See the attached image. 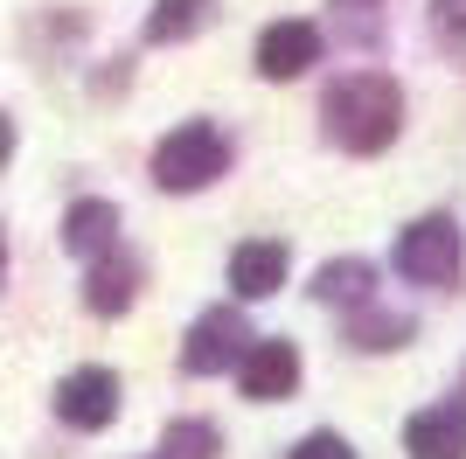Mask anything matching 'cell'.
Segmentation results:
<instances>
[{
	"label": "cell",
	"mask_w": 466,
	"mask_h": 459,
	"mask_svg": "<svg viewBox=\"0 0 466 459\" xmlns=\"http://www.w3.org/2000/svg\"><path fill=\"white\" fill-rule=\"evenodd\" d=\"M431 7H439V21H446L452 36H466V0H431Z\"/></svg>",
	"instance_id": "obj_17"
},
{
	"label": "cell",
	"mask_w": 466,
	"mask_h": 459,
	"mask_svg": "<svg viewBox=\"0 0 466 459\" xmlns=\"http://www.w3.org/2000/svg\"><path fill=\"white\" fill-rule=\"evenodd\" d=\"M313 292H320L328 306H341V300L362 306V300H370V265H362V258H334V265L313 279Z\"/></svg>",
	"instance_id": "obj_13"
},
{
	"label": "cell",
	"mask_w": 466,
	"mask_h": 459,
	"mask_svg": "<svg viewBox=\"0 0 466 459\" xmlns=\"http://www.w3.org/2000/svg\"><path fill=\"white\" fill-rule=\"evenodd\" d=\"M0 265H7V244H0Z\"/></svg>",
	"instance_id": "obj_19"
},
{
	"label": "cell",
	"mask_w": 466,
	"mask_h": 459,
	"mask_svg": "<svg viewBox=\"0 0 466 459\" xmlns=\"http://www.w3.org/2000/svg\"><path fill=\"white\" fill-rule=\"evenodd\" d=\"M112 237H118V209L112 202H70V216H63V244L77 250V258H105L112 250Z\"/></svg>",
	"instance_id": "obj_10"
},
{
	"label": "cell",
	"mask_w": 466,
	"mask_h": 459,
	"mask_svg": "<svg viewBox=\"0 0 466 459\" xmlns=\"http://www.w3.org/2000/svg\"><path fill=\"white\" fill-rule=\"evenodd\" d=\"M244 348H251L244 313H237V306H216V313H202V321L188 327L181 369H188V376H216V369H237V362H244Z\"/></svg>",
	"instance_id": "obj_4"
},
{
	"label": "cell",
	"mask_w": 466,
	"mask_h": 459,
	"mask_svg": "<svg viewBox=\"0 0 466 459\" xmlns=\"http://www.w3.org/2000/svg\"><path fill=\"white\" fill-rule=\"evenodd\" d=\"M223 168H230V139L216 133L209 118H188V126H175V133L154 147V181H160L167 195L209 189Z\"/></svg>",
	"instance_id": "obj_2"
},
{
	"label": "cell",
	"mask_w": 466,
	"mask_h": 459,
	"mask_svg": "<svg viewBox=\"0 0 466 459\" xmlns=\"http://www.w3.org/2000/svg\"><path fill=\"white\" fill-rule=\"evenodd\" d=\"M320 118H328V139H334V147L383 153L390 139L404 133V91H397L390 76H376V70H355V76H341V84L328 91Z\"/></svg>",
	"instance_id": "obj_1"
},
{
	"label": "cell",
	"mask_w": 466,
	"mask_h": 459,
	"mask_svg": "<svg viewBox=\"0 0 466 459\" xmlns=\"http://www.w3.org/2000/svg\"><path fill=\"white\" fill-rule=\"evenodd\" d=\"M466 258V237L452 216H418V223L397 230V271L418 279V286H446Z\"/></svg>",
	"instance_id": "obj_3"
},
{
	"label": "cell",
	"mask_w": 466,
	"mask_h": 459,
	"mask_svg": "<svg viewBox=\"0 0 466 459\" xmlns=\"http://www.w3.org/2000/svg\"><path fill=\"white\" fill-rule=\"evenodd\" d=\"M167 459H216V424H202V418L167 424Z\"/></svg>",
	"instance_id": "obj_14"
},
{
	"label": "cell",
	"mask_w": 466,
	"mask_h": 459,
	"mask_svg": "<svg viewBox=\"0 0 466 459\" xmlns=\"http://www.w3.org/2000/svg\"><path fill=\"white\" fill-rule=\"evenodd\" d=\"M292 459H355L349 439H334V432H313L307 445H292Z\"/></svg>",
	"instance_id": "obj_16"
},
{
	"label": "cell",
	"mask_w": 466,
	"mask_h": 459,
	"mask_svg": "<svg viewBox=\"0 0 466 459\" xmlns=\"http://www.w3.org/2000/svg\"><path fill=\"white\" fill-rule=\"evenodd\" d=\"M410 459H466V411L460 403H431L404 424Z\"/></svg>",
	"instance_id": "obj_8"
},
{
	"label": "cell",
	"mask_w": 466,
	"mask_h": 459,
	"mask_svg": "<svg viewBox=\"0 0 466 459\" xmlns=\"http://www.w3.org/2000/svg\"><path fill=\"white\" fill-rule=\"evenodd\" d=\"M355 342L362 348H397V342H410V321L404 313H370V321L355 327Z\"/></svg>",
	"instance_id": "obj_15"
},
{
	"label": "cell",
	"mask_w": 466,
	"mask_h": 459,
	"mask_svg": "<svg viewBox=\"0 0 466 459\" xmlns=\"http://www.w3.org/2000/svg\"><path fill=\"white\" fill-rule=\"evenodd\" d=\"M202 21H209V0H160L154 15H147V42H181Z\"/></svg>",
	"instance_id": "obj_12"
},
{
	"label": "cell",
	"mask_w": 466,
	"mask_h": 459,
	"mask_svg": "<svg viewBox=\"0 0 466 459\" xmlns=\"http://www.w3.org/2000/svg\"><path fill=\"white\" fill-rule=\"evenodd\" d=\"M237 382H244V397H251V403L292 397V382H299V348H292V342H251V348H244V362H237Z\"/></svg>",
	"instance_id": "obj_7"
},
{
	"label": "cell",
	"mask_w": 466,
	"mask_h": 459,
	"mask_svg": "<svg viewBox=\"0 0 466 459\" xmlns=\"http://www.w3.org/2000/svg\"><path fill=\"white\" fill-rule=\"evenodd\" d=\"M230 286H237V300H272L286 286V244H272V237L237 244L230 250Z\"/></svg>",
	"instance_id": "obj_9"
},
{
	"label": "cell",
	"mask_w": 466,
	"mask_h": 459,
	"mask_svg": "<svg viewBox=\"0 0 466 459\" xmlns=\"http://www.w3.org/2000/svg\"><path fill=\"white\" fill-rule=\"evenodd\" d=\"M7 153H15V126L0 118V168H7Z\"/></svg>",
	"instance_id": "obj_18"
},
{
	"label": "cell",
	"mask_w": 466,
	"mask_h": 459,
	"mask_svg": "<svg viewBox=\"0 0 466 459\" xmlns=\"http://www.w3.org/2000/svg\"><path fill=\"white\" fill-rule=\"evenodd\" d=\"M313 63H320V28H313V21H272V28L258 36V76H272V84L307 76Z\"/></svg>",
	"instance_id": "obj_6"
},
{
	"label": "cell",
	"mask_w": 466,
	"mask_h": 459,
	"mask_svg": "<svg viewBox=\"0 0 466 459\" xmlns=\"http://www.w3.org/2000/svg\"><path fill=\"white\" fill-rule=\"evenodd\" d=\"M56 418L70 432H105L118 418V376L112 369H70L56 382Z\"/></svg>",
	"instance_id": "obj_5"
},
{
	"label": "cell",
	"mask_w": 466,
	"mask_h": 459,
	"mask_svg": "<svg viewBox=\"0 0 466 459\" xmlns=\"http://www.w3.org/2000/svg\"><path fill=\"white\" fill-rule=\"evenodd\" d=\"M133 286H139V271H133V258H91V279H84V306L91 313H126L133 306Z\"/></svg>",
	"instance_id": "obj_11"
}]
</instances>
